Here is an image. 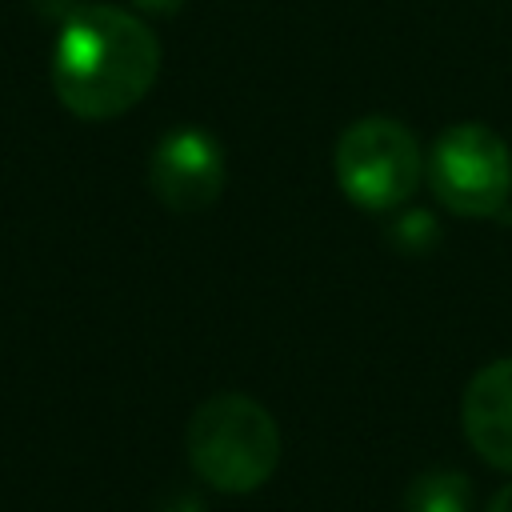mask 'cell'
Segmentation results:
<instances>
[{
    "label": "cell",
    "instance_id": "cell-11",
    "mask_svg": "<svg viewBox=\"0 0 512 512\" xmlns=\"http://www.w3.org/2000/svg\"><path fill=\"white\" fill-rule=\"evenodd\" d=\"M484 512H512V484L508 488H500L492 500H488V508Z\"/></svg>",
    "mask_w": 512,
    "mask_h": 512
},
{
    "label": "cell",
    "instance_id": "cell-2",
    "mask_svg": "<svg viewBox=\"0 0 512 512\" xmlns=\"http://www.w3.org/2000/svg\"><path fill=\"white\" fill-rule=\"evenodd\" d=\"M188 460L216 492H256L280 464V428L272 412L244 392L208 396L188 420Z\"/></svg>",
    "mask_w": 512,
    "mask_h": 512
},
{
    "label": "cell",
    "instance_id": "cell-3",
    "mask_svg": "<svg viewBox=\"0 0 512 512\" xmlns=\"http://www.w3.org/2000/svg\"><path fill=\"white\" fill-rule=\"evenodd\" d=\"M424 176L416 136L392 116H364L336 140V184L364 212H396Z\"/></svg>",
    "mask_w": 512,
    "mask_h": 512
},
{
    "label": "cell",
    "instance_id": "cell-1",
    "mask_svg": "<svg viewBox=\"0 0 512 512\" xmlns=\"http://www.w3.org/2000/svg\"><path fill=\"white\" fill-rule=\"evenodd\" d=\"M160 72L156 32L112 4H80L52 48V92L80 120H112L148 96Z\"/></svg>",
    "mask_w": 512,
    "mask_h": 512
},
{
    "label": "cell",
    "instance_id": "cell-10",
    "mask_svg": "<svg viewBox=\"0 0 512 512\" xmlns=\"http://www.w3.org/2000/svg\"><path fill=\"white\" fill-rule=\"evenodd\" d=\"M132 4H136L140 12H152V16H172L184 0H132Z\"/></svg>",
    "mask_w": 512,
    "mask_h": 512
},
{
    "label": "cell",
    "instance_id": "cell-8",
    "mask_svg": "<svg viewBox=\"0 0 512 512\" xmlns=\"http://www.w3.org/2000/svg\"><path fill=\"white\" fill-rule=\"evenodd\" d=\"M436 236V224L424 216V212H416V216H404V220H396V228H392V240H408L412 248H416V236Z\"/></svg>",
    "mask_w": 512,
    "mask_h": 512
},
{
    "label": "cell",
    "instance_id": "cell-7",
    "mask_svg": "<svg viewBox=\"0 0 512 512\" xmlns=\"http://www.w3.org/2000/svg\"><path fill=\"white\" fill-rule=\"evenodd\" d=\"M404 512H472V484L456 468H428L408 484Z\"/></svg>",
    "mask_w": 512,
    "mask_h": 512
},
{
    "label": "cell",
    "instance_id": "cell-6",
    "mask_svg": "<svg viewBox=\"0 0 512 512\" xmlns=\"http://www.w3.org/2000/svg\"><path fill=\"white\" fill-rule=\"evenodd\" d=\"M468 444L500 472H512V356L484 364L460 400Z\"/></svg>",
    "mask_w": 512,
    "mask_h": 512
},
{
    "label": "cell",
    "instance_id": "cell-9",
    "mask_svg": "<svg viewBox=\"0 0 512 512\" xmlns=\"http://www.w3.org/2000/svg\"><path fill=\"white\" fill-rule=\"evenodd\" d=\"M44 16H60V20H68L76 8H80V0H32Z\"/></svg>",
    "mask_w": 512,
    "mask_h": 512
},
{
    "label": "cell",
    "instance_id": "cell-4",
    "mask_svg": "<svg viewBox=\"0 0 512 512\" xmlns=\"http://www.w3.org/2000/svg\"><path fill=\"white\" fill-rule=\"evenodd\" d=\"M428 184L456 216H496L512 196V152L488 124H452L432 144Z\"/></svg>",
    "mask_w": 512,
    "mask_h": 512
},
{
    "label": "cell",
    "instance_id": "cell-5",
    "mask_svg": "<svg viewBox=\"0 0 512 512\" xmlns=\"http://www.w3.org/2000/svg\"><path fill=\"white\" fill-rule=\"evenodd\" d=\"M224 152L204 128H172L156 140L148 156V184L156 200L172 212H200L224 192Z\"/></svg>",
    "mask_w": 512,
    "mask_h": 512
}]
</instances>
